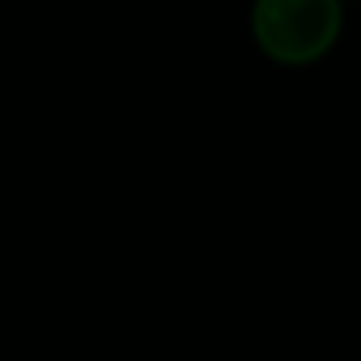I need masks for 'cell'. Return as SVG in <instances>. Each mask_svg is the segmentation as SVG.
<instances>
[{"mask_svg": "<svg viewBox=\"0 0 361 361\" xmlns=\"http://www.w3.org/2000/svg\"><path fill=\"white\" fill-rule=\"evenodd\" d=\"M340 0H255L251 35L276 64H314L340 39Z\"/></svg>", "mask_w": 361, "mask_h": 361, "instance_id": "6da1fadb", "label": "cell"}]
</instances>
